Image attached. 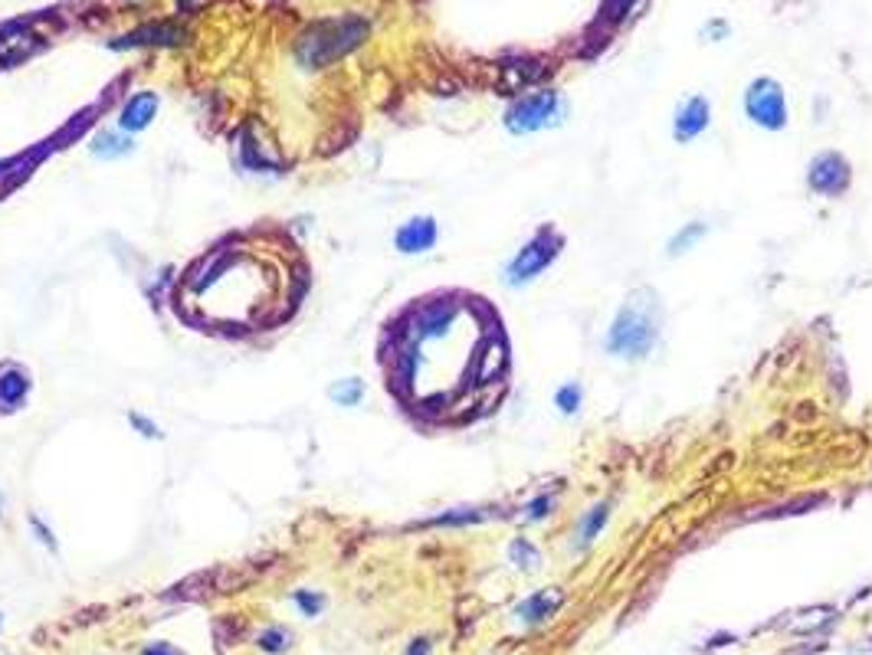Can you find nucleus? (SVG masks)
I'll use <instances>...</instances> for the list:
<instances>
[{"label": "nucleus", "instance_id": "nucleus-1", "mask_svg": "<svg viewBox=\"0 0 872 655\" xmlns=\"http://www.w3.org/2000/svg\"><path fill=\"white\" fill-rule=\"evenodd\" d=\"M659 325H663V305H659L653 289H636L627 295V302L617 312L614 325H610L604 348L617 357H646L653 351L659 338Z\"/></svg>", "mask_w": 872, "mask_h": 655}, {"label": "nucleus", "instance_id": "nucleus-2", "mask_svg": "<svg viewBox=\"0 0 872 655\" xmlns=\"http://www.w3.org/2000/svg\"><path fill=\"white\" fill-rule=\"evenodd\" d=\"M368 37V20L361 17H335V20H318L315 27L305 30V37L299 40V63L302 66H325L332 59L345 56L348 50Z\"/></svg>", "mask_w": 872, "mask_h": 655}, {"label": "nucleus", "instance_id": "nucleus-3", "mask_svg": "<svg viewBox=\"0 0 872 655\" xmlns=\"http://www.w3.org/2000/svg\"><path fill=\"white\" fill-rule=\"evenodd\" d=\"M561 115H564L561 95L551 92V89H535L512 105L509 115H505V125H509V131H515V135H528V131L558 125Z\"/></svg>", "mask_w": 872, "mask_h": 655}, {"label": "nucleus", "instance_id": "nucleus-4", "mask_svg": "<svg viewBox=\"0 0 872 655\" xmlns=\"http://www.w3.org/2000/svg\"><path fill=\"white\" fill-rule=\"evenodd\" d=\"M561 253V233L551 230V226H541V230L528 240L522 249H518V256L512 259L509 266V282L512 285H525L532 282L538 272H545L551 262H555V256Z\"/></svg>", "mask_w": 872, "mask_h": 655}, {"label": "nucleus", "instance_id": "nucleus-5", "mask_svg": "<svg viewBox=\"0 0 872 655\" xmlns=\"http://www.w3.org/2000/svg\"><path fill=\"white\" fill-rule=\"evenodd\" d=\"M745 109L751 115L754 125L761 128H784L787 125V102H784V92L781 86H777L774 79H754L748 86V95H745Z\"/></svg>", "mask_w": 872, "mask_h": 655}, {"label": "nucleus", "instance_id": "nucleus-6", "mask_svg": "<svg viewBox=\"0 0 872 655\" xmlns=\"http://www.w3.org/2000/svg\"><path fill=\"white\" fill-rule=\"evenodd\" d=\"M807 181L823 197H840L843 190L850 187V164H846V158H840V154L827 151L810 161Z\"/></svg>", "mask_w": 872, "mask_h": 655}, {"label": "nucleus", "instance_id": "nucleus-7", "mask_svg": "<svg viewBox=\"0 0 872 655\" xmlns=\"http://www.w3.org/2000/svg\"><path fill=\"white\" fill-rule=\"evenodd\" d=\"M30 387H33V380H30L27 367H20L14 361L0 364V413L20 410L30 397Z\"/></svg>", "mask_w": 872, "mask_h": 655}, {"label": "nucleus", "instance_id": "nucleus-8", "mask_svg": "<svg viewBox=\"0 0 872 655\" xmlns=\"http://www.w3.org/2000/svg\"><path fill=\"white\" fill-rule=\"evenodd\" d=\"M561 603H564V593L558 587H545L515 606V619L525 626H541L561 610Z\"/></svg>", "mask_w": 872, "mask_h": 655}, {"label": "nucleus", "instance_id": "nucleus-9", "mask_svg": "<svg viewBox=\"0 0 872 655\" xmlns=\"http://www.w3.org/2000/svg\"><path fill=\"white\" fill-rule=\"evenodd\" d=\"M158 115V95L155 92H135L128 95L122 112H119V128L125 135H135V131H145L151 125V118Z\"/></svg>", "mask_w": 872, "mask_h": 655}, {"label": "nucleus", "instance_id": "nucleus-10", "mask_svg": "<svg viewBox=\"0 0 872 655\" xmlns=\"http://www.w3.org/2000/svg\"><path fill=\"white\" fill-rule=\"evenodd\" d=\"M433 243H436V220L433 217H414V220H407L397 230V236H394V246L400 249V253H407V256L427 253Z\"/></svg>", "mask_w": 872, "mask_h": 655}, {"label": "nucleus", "instance_id": "nucleus-11", "mask_svg": "<svg viewBox=\"0 0 872 655\" xmlns=\"http://www.w3.org/2000/svg\"><path fill=\"white\" fill-rule=\"evenodd\" d=\"M705 128H709V102H705L702 95H692L676 112V138L692 141L695 135H702Z\"/></svg>", "mask_w": 872, "mask_h": 655}, {"label": "nucleus", "instance_id": "nucleus-12", "mask_svg": "<svg viewBox=\"0 0 872 655\" xmlns=\"http://www.w3.org/2000/svg\"><path fill=\"white\" fill-rule=\"evenodd\" d=\"M132 138L125 135V131L119 128V131H109V128H102V131H96V135H92V141H89V151L96 154V158H102V161H115V158H125V154H132Z\"/></svg>", "mask_w": 872, "mask_h": 655}, {"label": "nucleus", "instance_id": "nucleus-13", "mask_svg": "<svg viewBox=\"0 0 872 655\" xmlns=\"http://www.w3.org/2000/svg\"><path fill=\"white\" fill-rule=\"evenodd\" d=\"M181 30L171 27H148V30H135L132 37H122V43L115 46H151V43H178Z\"/></svg>", "mask_w": 872, "mask_h": 655}, {"label": "nucleus", "instance_id": "nucleus-14", "mask_svg": "<svg viewBox=\"0 0 872 655\" xmlns=\"http://www.w3.org/2000/svg\"><path fill=\"white\" fill-rule=\"evenodd\" d=\"M607 518H610V505H607V502L594 505V508L581 518V528H577V541H581V544H591V541L597 538V534L604 531Z\"/></svg>", "mask_w": 872, "mask_h": 655}, {"label": "nucleus", "instance_id": "nucleus-15", "mask_svg": "<svg viewBox=\"0 0 872 655\" xmlns=\"http://www.w3.org/2000/svg\"><path fill=\"white\" fill-rule=\"evenodd\" d=\"M256 646L263 649V652L279 655V652L292 649V633H289L286 626H269V629H263V633L256 636Z\"/></svg>", "mask_w": 872, "mask_h": 655}, {"label": "nucleus", "instance_id": "nucleus-16", "mask_svg": "<svg viewBox=\"0 0 872 655\" xmlns=\"http://www.w3.org/2000/svg\"><path fill=\"white\" fill-rule=\"evenodd\" d=\"M328 397H332L338 407H358L361 397H364V384H361V380H355V377L338 380V384L328 390Z\"/></svg>", "mask_w": 872, "mask_h": 655}, {"label": "nucleus", "instance_id": "nucleus-17", "mask_svg": "<svg viewBox=\"0 0 872 655\" xmlns=\"http://www.w3.org/2000/svg\"><path fill=\"white\" fill-rule=\"evenodd\" d=\"M509 557H512V564H518L522 570H535L538 564H541V554H538V547H532L528 541H512V547H509Z\"/></svg>", "mask_w": 872, "mask_h": 655}, {"label": "nucleus", "instance_id": "nucleus-18", "mask_svg": "<svg viewBox=\"0 0 872 655\" xmlns=\"http://www.w3.org/2000/svg\"><path fill=\"white\" fill-rule=\"evenodd\" d=\"M292 603H296L305 616H318V613L325 610V597H322V593H309V590H296V593H292Z\"/></svg>", "mask_w": 872, "mask_h": 655}, {"label": "nucleus", "instance_id": "nucleus-19", "mask_svg": "<svg viewBox=\"0 0 872 655\" xmlns=\"http://www.w3.org/2000/svg\"><path fill=\"white\" fill-rule=\"evenodd\" d=\"M581 400H584V390L577 387V384H564V387L555 393V403H558V407H561L564 413H574L577 407H581Z\"/></svg>", "mask_w": 872, "mask_h": 655}, {"label": "nucleus", "instance_id": "nucleus-20", "mask_svg": "<svg viewBox=\"0 0 872 655\" xmlns=\"http://www.w3.org/2000/svg\"><path fill=\"white\" fill-rule=\"evenodd\" d=\"M702 233H705V226H702V223H692V230L686 226V230H682V233L676 236V240H673V246H669V249H673V256L686 253V246H695V243H699V236H702Z\"/></svg>", "mask_w": 872, "mask_h": 655}, {"label": "nucleus", "instance_id": "nucleus-21", "mask_svg": "<svg viewBox=\"0 0 872 655\" xmlns=\"http://www.w3.org/2000/svg\"><path fill=\"white\" fill-rule=\"evenodd\" d=\"M473 521H482V511H476V508H459V511H453V515L436 518L433 524H473Z\"/></svg>", "mask_w": 872, "mask_h": 655}, {"label": "nucleus", "instance_id": "nucleus-22", "mask_svg": "<svg viewBox=\"0 0 872 655\" xmlns=\"http://www.w3.org/2000/svg\"><path fill=\"white\" fill-rule=\"evenodd\" d=\"M128 423H132L135 430H138L141 436H145V439H161V430H158V426L151 423V420H145V416H141V413H128Z\"/></svg>", "mask_w": 872, "mask_h": 655}, {"label": "nucleus", "instance_id": "nucleus-23", "mask_svg": "<svg viewBox=\"0 0 872 655\" xmlns=\"http://www.w3.org/2000/svg\"><path fill=\"white\" fill-rule=\"evenodd\" d=\"M551 505H555V498H551V495H541V498H535V502L525 508V518H532V521L545 518Z\"/></svg>", "mask_w": 872, "mask_h": 655}, {"label": "nucleus", "instance_id": "nucleus-24", "mask_svg": "<svg viewBox=\"0 0 872 655\" xmlns=\"http://www.w3.org/2000/svg\"><path fill=\"white\" fill-rule=\"evenodd\" d=\"M30 528H33V534H37V538H40V541H43L46 547H50V551H56V538H53V531H50V528H46V524H43V521H40L37 515H33V518H30Z\"/></svg>", "mask_w": 872, "mask_h": 655}, {"label": "nucleus", "instance_id": "nucleus-25", "mask_svg": "<svg viewBox=\"0 0 872 655\" xmlns=\"http://www.w3.org/2000/svg\"><path fill=\"white\" fill-rule=\"evenodd\" d=\"M141 655H184V652L174 649L171 642H151V646L141 649Z\"/></svg>", "mask_w": 872, "mask_h": 655}, {"label": "nucleus", "instance_id": "nucleus-26", "mask_svg": "<svg viewBox=\"0 0 872 655\" xmlns=\"http://www.w3.org/2000/svg\"><path fill=\"white\" fill-rule=\"evenodd\" d=\"M427 652H430V642H427V639H417L414 646H410L407 655H427Z\"/></svg>", "mask_w": 872, "mask_h": 655}, {"label": "nucleus", "instance_id": "nucleus-27", "mask_svg": "<svg viewBox=\"0 0 872 655\" xmlns=\"http://www.w3.org/2000/svg\"><path fill=\"white\" fill-rule=\"evenodd\" d=\"M10 164H14V161H0V177H7V168H10Z\"/></svg>", "mask_w": 872, "mask_h": 655}, {"label": "nucleus", "instance_id": "nucleus-28", "mask_svg": "<svg viewBox=\"0 0 872 655\" xmlns=\"http://www.w3.org/2000/svg\"><path fill=\"white\" fill-rule=\"evenodd\" d=\"M0 629H4V616H0Z\"/></svg>", "mask_w": 872, "mask_h": 655}, {"label": "nucleus", "instance_id": "nucleus-29", "mask_svg": "<svg viewBox=\"0 0 872 655\" xmlns=\"http://www.w3.org/2000/svg\"><path fill=\"white\" fill-rule=\"evenodd\" d=\"M0 508H4V498H0Z\"/></svg>", "mask_w": 872, "mask_h": 655}]
</instances>
